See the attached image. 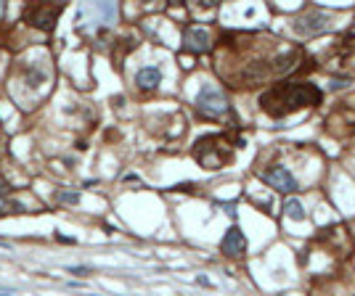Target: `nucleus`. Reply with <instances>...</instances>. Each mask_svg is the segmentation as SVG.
Wrapping results in <instances>:
<instances>
[{"label":"nucleus","instance_id":"obj_1","mask_svg":"<svg viewBox=\"0 0 355 296\" xmlns=\"http://www.w3.org/2000/svg\"><path fill=\"white\" fill-rule=\"evenodd\" d=\"M265 98H278L281 104H286L281 114H289V111H297L302 106L321 104V90L313 82H289V85L273 88L270 92H265Z\"/></svg>","mask_w":355,"mask_h":296},{"label":"nucleus","instance_id":"obj_2","mask_svg":"<svg viewBox=\"0 0 355 296\" xmlns=\"http://www.w3.org/2000/svg\"><path fill=\"white\" fill-rule=\"evenodd\" d=\"M196 108H199L202 114H207V116H226L231 111L228 98L212 85H204L199 92H196Z\"/></svg>","mask_w":355,"mask_h":296},{"label":"nucleus","instance_id":"obj_3","mask_svg":"<svg viewBox=\"0 0 355 296\" xmlns=\"http://www.w3.org/2000/svg\"><path fill=\"white\" fill-rule=\"evenodd\" d=\"M263 180L268 185H273L276 190H281V193H292L297 190V180H294V174L286 170V166L281 164H276V166H270V170L263 172Z\"/></svg>","mask_w":355,"mask_h":296},{"label":"nucleus","instance_id":"obj_4","mask_svg":"<svg viewBox=\"0 0 355 296\" xmlns=\"http://www.w3.org/2000/svg\"><path fill=\"white\" fill-rule=\"evenodd\" d=\"M329 24H331V18L323 11H307L305 16L294 18V26L300 32H305V34H318L323 30H329Z\"/></svg>","mask_w":355,"mask_h":296},{"label":"nucleus","instance_id":"obj_5","mask_svg":"<svg viewBox=\"0 0 355 296\" xmlns=\"http://www.w3.org/2000/svg\"><path fill=\"white\" fill-rule=\"evenodd\" d=\"M59 11H61V3H43V6H37L35 11H30V24L48 32V30H53Z\"/></svg>","mask_w":355,"mask_h":296},{"label":"nucleus","instance_id":"obj_6","mask_svg":"<svg viewBox=\"0 0 355 296\" xmlns=\"http://www.w3.org/2000/svg\"><path fill=\"white\" fill-rule=\"evenodd\" d=\"M220 248H223V252H226L228 256H241V254H244V248H247V238H244V233H241L239 228H231L228 233H226V238H223Z\"/></svg>","mask_w":355,"mask_h":296},{"label":"nucleus","instance_id":"obj_7","mask_svg":"<svg viewBox=\"0 0 355 296\" xmlns=\"http://www.w3.org/2000/svg\"><path fill=\"white\" fill-rule=\"evenodd\" d=\"M186 48H191L194 53H207L210 50V32L199 30V26H191L186 32Z\"/></svg>","mask_w":355,"mask_h":296},{"label":"nucleus","instance_id":"obj_8","mask_svg":"<svg viewBox=\"0 0 355 296\" xmlns=\"http://www.w3.org/2000/svg\"><path fill=\"white\" fill-rule=\"evenodd\" d=\"M135 82H138V88H143V90H156L162 82V72L156 66H143L135 74Z\"/></svg>","mask_w":355,"mask_h":296},{"label":"nucleus","instance_id":"obj_9","mask_svg":"<svg viewBox=\"0 0 355 296\" xmlns=\"http://www.w3.org/2000/svg\"><path fill=\"white\" fill-rule=\"evenodd\" d=\"M297 58H300V53H297V50L281 53V56H276V58H273L270 69H273V74H286V72H292L297 66Z\"/></svg>","mask_w":355,"mask_h":296},{"label":"nucleus","instance_id":"obj_10","mask_svg":"<svg viewBox=\"0 0 355 296\" xmlns=\"http://www.w3.org/2000/svg\"><path fill=\"white\" fill-rule=\"evenodd\" d=\"M284 212H286V217H292V220H297V222H302L307 214H305V209H302V204L297 201V198H289L286 204H284Z\"/></svg>","mask_w":355,"mask_h":296},{"label":"nucleus","instance_id":"obj_11","mask_svg":"<svg viewBox=\"0 0 355 296\" xmlns=\"http://www.w3.org/2000/svg\"><path fill=\"white\" fill-rule=\"evenodd\" d=\"M196 8H202V11H210V8L218 6V0H194Z\"/></svg>","mask_w":355,"mask_h":296},{"label":"nucleus","instance_id":"obj_12","mask_svg":"<svg viewBox=\"0 0 355 296\" xmlns=\"http://www.w3.org/2000/svg\"><path fill=\"white\" fill-rule=\"evenodd\" d=\"M61 204H77L80 201V196H77V193H61Z\"/></svg>","mask_w":355,"mask_h":296},{"label":"nucleus","instance_id":"obj_13","mask_svg":"<svg viewBox=\"0 0 355 296\" xmlns=\"http://www.w3.org/2000/svg\"><path fill=\"white\" fill-rule=\"evenodd\" d=\"M344 40H350V48H352V50H355V32H350V34H347V37H344Z\"/></svg>","mask_w":355,"mask_h":296},{"label":"nucleus","instance_id":"obj_14","mask_svg":"<svg viewBox=\"0 0 355 296\" xmlns=\"http://www.w3.org/2000/svg\"><path fill=\"white\" fill-rule=\"evenodd\" d=\"M72 272H74V275H85L88 270H85V267H72Z\"/></svg>","mask_w":355,"mask_h":296},{"label":"nucleus","instance_id":"obj_15","mask_svg":"<svg viewBox=\"0 0 355 296\" xmlns=\"http://www.w3.org/2000/svg\"><path fill=\"white\" fill-rule=\"evenodd\" d=\"M3 11H6V0H0V16H3Z\"/></svg>","mask_w":355,"mask_h":296},{"label":"nucleus","instance_id":"obj_16","mask_svg":"<svg viewBox=\"0 0 355 296\" xmlns=\"http://www.w3.org/2000/svg\"><path fill=\"white\" fill-rule=\"evenodd\" d=\"M170 3H172V6H183V0H170Z\"/></svg>","mask_w":355,"mask_h":296},{"label":"nucleus","instance_id":"obj_17","mask_svg":"<svg viewBox=\"0 0 355 296\" xmlns=\"http://www.w3.org/2000/svg\"><path fill=\"white\" fill-rule=\"evenodd\" d=\"M3 206H6V201H3V198H0V209H3Z\"/></svg>","mask_w":355,"mask_h":296}]
</instances>
